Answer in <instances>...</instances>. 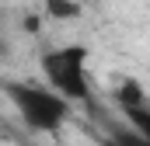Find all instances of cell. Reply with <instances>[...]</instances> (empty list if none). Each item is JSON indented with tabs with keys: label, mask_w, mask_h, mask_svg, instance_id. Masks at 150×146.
<instances>
[{
	"label": "cell",
	"mask_w": 150,
	"mask_h": 146,
	"mask_svg": "<svg viewBox=\"0 0 150 146\" xmlns=\"http://www.w3.org/2000/svg\"><path fill=\"white\" fill-rule=\"evenodd\" d=\"M0 87L32 132H59V125L70 118V101L56 94L49 84L42 87V84H25V80H0Z\"/></svg>",
	"instance_id": "1"
},
{
	"label": "cell",
	"mask_w": 150,
	"mask_h": 146,
	"mask_svg": "<svg viewBox=\"0 0 150 146\" xmlns=\"http://www.w3.org/2000/svg\"><path fill=\"white\" fill-rule=\"evenodd\" d=\"M25 28H28V32H38V28H42V21H38L35 14H28V21H25Z\"/></svg>",
	"instance_id": "7"
},
{
	"label": "cell",
	"mask_w": 150,
	"mask_h": 146,
	"mask_svg": "<svg viewBox=\"0 0 150 146\" xmlns=\"http://www.w3.org/2000/svg\"><path fill=\"white\" fill-rule=\"evenodd\" d=\"M112 146H150V136H140V132H119L112 139Z\"/></svg>",
	"instance_id": "6"
},
{
	"label": "cell",
	"mask_w": 150,
	"mask_h": 146,
	"mask_svg": "<svg viewBox=\"0 0 150 146\" xmlns=\"http://www.w3.org/2000/svg\"><path fill=\"white\" fill-rule=\"evenodd\" d=\"M122 115L133 122V129L140 136H150V105H136V108H122Z\"/></svg>",
	"instance_id": "5"
},
{
	"label": "cell",
	"mask_w": 150,
	"mask_h": 146,
	"mask_svg": "<svg viewBox=\"0 0 150 146\" xmlns=\"http://www.w3.org/2000/svg\"><path fill=\"white\" fill-rule=\"evenodd\" d=\"M84 14V7L77 0H45V18L52 21H77Z\"/></svg>",
	"instance_id": "4"
},
{
	"label": "cell",
	"mask_w": 150,
	"mask_h": 146,
	"mask_svg": "<svg viewBox=\"0 0 150 146\" xmlns=\"http://www.w3.org/2000/svg\"><path fill=\"white\" fill-rule=\"evenodd\" d=\"M7 52H11V49H7V42H4V38H0V59H4V56H7Z\"/></svg>",
	"instance_id": "8"
},
{
	"label": "cell",
	"mask_w": 150,
	"mask_h": 146,
	"mask_svg": "<svg viewBox=\"0 0 150 146\" xmlns=\"http://www.w3.org/2000/svg\"><path fill=\"white\" fill-rule=\"evenodd\" d=\"M115 101L119 108H136V105H150L147 101V87L136 77H122V84L115 87Z\"/></svg>",
	"instance_id": "3"
},
{
	"label": "cell",
	"mask_w": 150,
	"mask_h": 146,
	"mask_svg": "<svg viewBox=\"0 0 150 146\" xmlns=\"http://www.w3.org/2000/svg\"><path fill=\"white\" fill-rule=\"evenodd\" d=\"M87 59H91V49L87 45H56V49H45L38 56V70L45 73V84L63 94L67 101H87L91 98V84H87Z\"/></svg>",
	"instance_id": "2"
}]
</instances>
